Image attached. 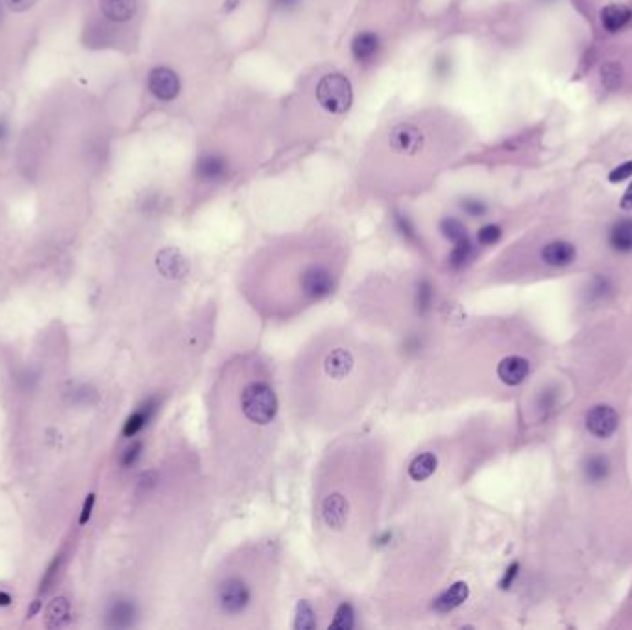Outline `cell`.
<instances>
[{
  "label": "cell",
  "mask_w": 632,
  "mask_h": 630,
  "mask_svg": "<svg viewBox=\"0 0 632 630\" xmlns=\"http://www.w3.org/2000/svg\"><path fill=\"white\" fill-rule=\"evenodd\" d=\"M457 121L446 109L401 113L368 140L359 159V183L386 194L420 191L437 179L457 154Z\"/></svg>",
  "instance_id": "1"
},
{
  "label": "cell",
  "mask_w": 632,
  "mask_h": 630,
  "mask_svg": "<svg viewBox=\"0 0 632 630\" xmlns=\"http://www.w3.org/2000/svg\"><path fill=\"white\" fill-rule=\"evenodd\" d=\"M276 140V113L257 99L224 104L202 131L192 161V179L202 189L228 185L259 165Z\"/></svg>",
  "instance_id": "2"
},
{
  "label": "cell",
  "mask_w": 632,
  "mask_h": 630,
  "mask_svg": "<svg viewBox=\"0 0 632 630\" xmlns=\"http://www.w3.org/2000/svg\"><path fill=\"white\" fill-rule=\"evenodd\" d=\"M354 106V84L346 70L322 63L303 76L276 111V140L298 148L329 137Z\"/></svg>",
  "instance_id": "3"
},
{
  "label": "cell",
  "mask_w": 632,
  "mask_h": 630,
  "mask_svg": "<svg viewBox=\"0 0 632 630\" xmlns=\"http://www.w3.org/2000/svg\"><path fill=\"white\" fill-rule=\"evenodd\" d=\"M183 56L170 63H159L148 72V91L167 106H189L191 115L209 99L222 78L228 50L224 48L217 26L191 17L183 32Z\"/></svg>",
  "instance_id": "4"
},
{
  "label": "cell",
  "mask_w": 632,
  "mask_h": 630,
  "mask_svg": "<svg viewBox=\"0 0 632 630\" xmlns=\"http://www.w3.org/2000/svg\"><path fill=\"white\" fill-rule=\"evenodd\" d=\"M418 0H359L346 32V56L357 72L388 61L413 26Z\"/></svg>",
  "instance_id": "5"
},
{
  "label": "cell",
  "mask_w": 632,
  "mask_h": 630,
  "mask_svg": "<svg viewBox=\"0 0 632 630\" xmlns=\"http://www.w3.org/2000/svg\"><path fill=\"white\" fill-rule=\"evenodd\" d=\"M241 409L251 424L266 425L278 414V397L265 383H250L242 388Z\"/></svg>",
  "instance_id": "6"
},
{
  "label": "cell",
  "mask_w": 632,
  "mask_h": 630,
  "mask_svg": "<svg viewBox=\"0 0 632 630\" xmlns=\"http://www.w3.org/2000/svg\"><path fill=\"white\" fill-rule=\"evenodd\" d=\"M335 289V274L324 262H312L300 274V290L309 299H322Z\"/></svg>",
  "instance_id": "7"
},
{
  "label": "cell",
  "mask_w": 632,
  "mask_h": 630,
  "mask_svg": "<svg viewBox=\"0 0 632 630\" xmlns=\"http://www.w3.org/2000/svg\"><path fill=\"white\" fill-rule=\"evenodd\" d=\"M195 2V19L205 21V23L217 26L219 21L228 19L233 17L239 10H242V6L246 0H191Z\"/></svg>",
  "instance_id": "8"
},
{
  "label": "cell",
  "mask_w": 632,
  "mask_h": 630,
  "mask_svg": "<svg viewBox=\"0 0 632 630\" xmlns=\"http://www.w3.org/2000/svg\"><path fill=\"white\" fill-rule=\"evenodd\" d=\"M219 602L226 614H241L250 602V590L241 579L231 577V579L224 580L219 588Z\"/></svg>",
  "instance_id": "9"
},
{
  "label": "cell",
  "mask_w": 632,
  "mask_h": 630,
  "mask_svg": "<svg viewBox=\"0 0 632 630\" xmlns=\"http://www.w3.org/2000/svg\"><path fill=\"white\" fill-rule=\"evenodd\" d=\"M586 427L597 438H609L618 427V414L612 407L597 405L586 416Z\"/></svg>",
  "instance_id": "10"
},
{
  "label": "cell",
  "mask_w": 632,
  "mask_h": 630,
  "mask_svg": "<svg viewBox=\"0 0 632 630\" xmlns=\"http://www.w3.org/2000/svg\"><path fill=\"white\" fill-rule=\"evenodd\" d=\"M348 514L349 504L344 495L331 494L324 499V504H322V518H324V521H326V525L329 529L339 531V529L344 527L346 521H348Z\"/></svg>",
  "instance_id": "11"
},
{
  "label": "cell",
  "mask_w": 632,
  "mask_h": 630,
  "mask_svg": "<svg viewBox=\"0 0 632 630\" xmlns=\"http://www.w3.org/2000/svg\"><path fill=\"white\" fill-rule=\"evenodd\" d=\"M529 360L523 359V357H518V355H512L503 359L498 366V375L505 385H520L523 383V379L529 375Z\"/></svg>",
  "instance_id": "12"
},
{
  "label": "cell",
  "mask_w": 632,
  "mask_h": 630,
  "mask_svg": "<svg viewBox=\"0 0 632 630\" xmlns=\"http://www.w3.org/2000/svg\"><path fill=\"white\" fill-rule=\"evenodd\" d=\"M139 0H100V11L111 23H128L135 17Z\"/></svg>",
  "instance_id": "13"
},
{
  "label": "cell",
  "mask_w": 632,
  "mask_h": 630,
  "mask_svg": "<svg viewBox=\"0 0 632 630\" xmlns=\"http://www.w3.org/2000/svg\"><path fill=\"white\" fill-rule=\"evenodd\" d=\"M156 265H158L159 272L167 277H182L187 274V261L185 257L180 253V250L176 248H165L158 253V259H156Z\"/></svg>",
  "instance_id": "14"
},
{
  "label": "cell",
  "mask_w": 632,
  "mask_h": 630,
  "mask_svg": "<svg viewBox=\"0 0 632 630\" xmlns=\"http://www.w3.org/2000/svg\"><path fill=\"white\" fill-rule=\"evenodd\" d=\"M354 355L344 348H337L326 357L324 370L331 379H344L354 370Z\"/></svg>",
  "instance_id": "15"
},
{
  "label": "cell",
  "mask_w": 632,
  "mask_h": 630,
  "mask_svg": "<svg viewBox=\"0 0 632 630\" xmlns=\"http://www.w3.org/2000/svg\"><path fill=\"white\" fill-rule=\"evenodd\" d=\"M575 246L566 241H555L542 250L544 261L551 266H566L575 259Z\"/></svg>",
  "instance_id": "16"
},
{
  "label": "cell",
  "mask_w": 632,
  "mask_h": 630,
  "mask_svg": "<svg viewBox=\"0 0 632 630\" xmlns=\"http://www.w3.org/2000/svg\"><path fill=\"white\" fill-rule=\"evenodd\" d=\"M631 8L623 4H610L601 10V24L606 32H618L631 21Z\"/></svg>",
  "instance_id": "17"
},
{
  "label": "cell",
  "mask_w": 632,
  "mask_h": 630,
  "mask_svg": "<svg viewBox=\"0 0 632 630\" xmlns=\"http://www.w3.org/2000/svg\"><path fill=\"white\" fill-rule=\"evenodd\" d=\"M469 588L466 582H455L453 586L442 593L440 597H437L435 601V610L437 612H451L455 610L457 607H460L462 602L468 599Z\"/></svg>",
  "instance_id": "18"
},
{
  "label": "cell",
  "mask_w": 632,
  "mask_h": 630,
  "mask_svg": "<svg viewBox=\"0 0 632 630\" xmlns=\"http://www.w3.org/2000/svg\"><path fill=\"white\" fill-rule=\"evenodd\" d=\"M438 458L435 453H422L414 458L409 466V475L413 481L422 482L437 472Z\"/></svg>",
  "instance_id": "19"
},
{
  "label": "cell",
  "mask_w": 632,
  "mask_h": 630,
  "mask_svg": "<svg viewBox=\"0 0 632 630\" xmlns=\"http://www.w3.org/2000/svg\"><path fill=\"white\" fill-rule=\"evenodd\" d=\"M610 246L616 252H632V220H619L610 229Z\"/></svg>",
  "instance_id": "20"
},
{
  "label": "cell",
  "mask_w": 632,
  "mask_h": 630,
  "mask_svg": "<svg viewBox=\"0 0 632 630\" xmlns=\"http://www.w3.org/2000/svg\"><path fill=\"white\" fill-rule=\"evenodd\" d=\"M70 616V604L65 597H58L48 604L47 608V626L48 629H58L65 625Z\"/></svg>",
  "instance_id": "21"
},
{
  "label": "cell",
  "mask_w": 632,
  "mask_h": 630,
  "mask_svg": "<svg viewBox=\"0 0 632 630\" xmlns=\"http://www.w3.org/2000/svg\"><path fill=\"white\" fill-rule=\"evenodd\" d=\"M152 412H153V402H148L146 405L141 407L139 411L134 412V414L126 420L124 429H122V434H124L126 438H131V436H135V434L139 433L144 425L148 424Z\"/></svg>",
  "instance_id": "22"
},
{
  "label": "cell",
  "mask_w": 632,
  "mask_h": 630,
  "mask_svg": "<svg viewBox=\"0 0 632 630\" xmlns=\"http://www.w3.org/2000/svg\"><path fill=\"white\" fill-rule=\"evenodd\" d=\"M472 257H474V244H472V241L466 237L462 238V241H459V243H455V248L451 250L450 253L451 268L459 270V268H462L464 265H468V261Z\"/></svg>",
  "instance_id": "23"
},
{
  "label": "cell",
  "mask_w": 632,
  "mask_h": 630,
  "mask_svg": "<svg viewBox=\"0 0 632 630\" xmlns=\"http://www.w3.org/2000/svg\"><path fill=\"white\" fill-rule=\"evenodd\" d=\"M601 82L609 91H616L623 82V67L618 61H606L601 67Z\"/></svg>",
  "instance_id": "24"
},
{
  "label": "cell",
  "mask_w": 632,
  "mask_h": 630,
  "mask_svg": "<svg viewBox=\"0 0 632 630\" xmlns=\"http://www.w3.org/2000/svg\"><path fill=\"white\" fill-rule=\"evenodd\" d=\"M134 616H135V608H134V604L128 601L115 602V604L111 607V612H109V619H111V623L115 626L131 625Z\"/></svg>",
  "instance_id": "25"
},
{
  "label": "cell",
  "mask_w": 632,
  "mask_h": 630,
  "mask_svg": "<svg viewBox=\"0 0 632 630\" xmlns=\"http://www.w3.org/2000/svg\"><path fill=\"white\" fill-rule=\"evenodd\" d=\"M438 228H440V233L444 235V237H446L447 241H451V243H453V244L459 243V241H462V238L468 237V233H466L464 224H462L460 220L453 219V216H446V219H442L440 220V226H438Z\"/></svg>",
  "instance_id": "26"
},
{
  "label": "cell",
  "mask_w": 632,
  "mask_h": 630,
  "mask_svg": "<svg viewBox=\"0 0 632 630\" xmlns=\"http://www.w3.org/2000/svg\"><path fill=\"white\" fill-rule=\"evenodd\" d=\"M316 626V617L311 604L307 601H300L296 607V619H294V629L296 630H312Z\"/></svg>",
  "instance_id": "27"
},
{
  "label": "cell",
  "mask_w": 632,
  "mask_h": 630,
  "mask_svg": "<svg viewBox=\"0 0 632 630\" xmlns=\"http://www.w3.org/2000/svg\"><path fill=\"white\" fill-rule=\"evenodd\" d=\"M355 625V612L349 602H342L335 612V619L331 623L333 630H352Z\"/></svg>",
  "instance_id": "28"
},
{
  "label": "cell",
  "mask_w": 632,
  "mask_h": 630,
  "mask_svg": "<svg viewBox=\"0 0 632 630\" xmlns=\"http://www.w3.org/2000/svg\"><path fill=\"white\" fill-rule=\"evenodd\" d=\"M584 473L592 482L603 481V479H606V475H609V463H606L603 457H592L590 460L586 463Z\"/></svg>",
  "instance_id": "29"
},
{
  "label": "cell",
  "mask_w": 632,
  "mask_h": 630,
  "mask_svg": "<svg viewBox=\"0 0 632 630\" xmlns=\"http://www.w3.org/2000/svg\"><path fill=\"white\" fill-rule=\"evenodd\" d=\"M501 238V228L496 224H489L479 229L477 233V241H479L483 246H490V244H496Z\"/></svg>",
  "instance_id": "30"
},
{
  "label": "cell",
  "mask_w": 632,
  "mask_h": 630,
  "mask_svg": "<svg viewBox=\"0 0 632 630\" xmlns=\"http://www.w3.org/2000/svg\"><path fill=\"white\" fill-rule=\"evenodd\" d=\"M431 299H432V289H431V283L429 281H423L420 283V289H418V309L420 313H427L429 307H431Z\"/></svg>",
  "instance_id": "31"
},
{
  "label": "cell",
  "mask_w": 632,
  "mask_h": 630,
  "mask_svg": "<svg viewBox=\"0 0 632 630\" xmlns=\"http://www.w3.org/2000/svg\"><path fill=\"white\" fill-rule=\"evenodd\" d=\"M631 176H632V161H627V163L619 165V167H616L614 170H610L609 179L610 183H619Z\"/></svg>",
  "instance_id": "32"
},
{
  "label": "cell",
  "mask_w": 632,
  "mask_h": 630,
  "mask_svg": "<svg viewBox=\"0 0 632 630\" xmlns=\"http://www.w3.org/2000/svg\"><path fill=\"white\" fill-rule=\"evenodd\" d=\"M141 449H143V446H141V442H135V443H131L130 448L126 449L124 453H122V458H121V464L124 468H130L131 464H135V460H137V458H139V455H141Z\"/></svg>",
  "instance_id": "33"
},
{
  "label": "cell",
  "mask_w": 632,
  "mask_h": 630,
  "mask_svg": "<svg viewBox=\"0 0 632 630\" xmlns=\"http://www.w3.org/2000/svg\"><path fill=\"white\" fill-rule=\"evenodd\" d=\"M60 564H61V556L54 558V562L50 564V568L47 570V575H45V579L41 582V592L45 593L48 588H50V584L54 582V577L58 575V570H60Z\"/></svg>",
  "instance_id": "34"
},
{
  "label": "cell",
  "mask_w": 632,
  "mask_h": 630,
  "mask_svg": "<svg viewBox=\"0 0 632 630\" xmlns=\"http://www.w3.org/2000/svg\"><path fill=\"white\" fill-rule=\"evenodd\" d=\"M462 209L472 216H481L486 213V206L479 200H464L462 201Z\"/></svg>",
  "instance_id": "35"
},
{
  "label": "cell",
  "mask_w": 632,
  "mask_h": 630,
  "mask_svg": "<svg viewBox=\"0 0 632 630\" xmlns=\"http://www.w3.org/2000/svg\"><path fill=\"white\" fill-rule=\"evenodd\" d=\"M36 2H38V0H6L8 8H10L11 11H15V13H23V11L30 10Z\"/></svg>",
  "instance_id": "36"
},
{
  "label": "cell",
  "mask_w": 632,
  "mask_h": 630,
  "mask_svg": "<svg viewBox=\"0 0 632 630\" xmlns=\"http://www.w3.org/2000/svg\"><path fill=\"white\" fill-rule=\"evenodd\" d=\"M93 507H94V494H89L87 499L84 503V509H82V514H80V525H85L91 518V514H93Z\"/></svg>",
  "instance_id": "37"
},
{
  "label": "cell",
  "mask_w": 632,
  "mask_h": 630,
  "mask_svg": "<svg viewBox=\"0 0 632 630\" xmlns=\"http://www.w3.org/2000/svg\"><path fill=\"white\" fill-rule=\"evenodd\" d=\"M156 479H158V475H156L153 472L143 473L139 479V488L141 490H150V488H153V486H156Z\"/></svg>",
  "instance_id": "38"
},
{
  "label": "cell",
  "mask_w": 632,
  "mask_h": 630,
  "mask_svg": "<svg viewBox=\"0 0 632 630\" xmlns=\"http://www.w3.org/2000/svg\"><path fill=\"white\" fill-rule=\"evenodd\" d=\"M516 575H518V564H512L511 568H508V570H507V575H505V579L501 580L503 588H508Z\"/></svg>",
  "instance_id": "39"
},
{
  "label": "cell",
  "mask_w": 632,
  "mask_h": 630,
  "mask_svg": "<svg viewBox=\"0 0 632 630\" xmlns=\"http://www.w3.org/2000/svg\"><path fill=\"white\" fill-rule=\"evenodd\" d=\"M621 209H625V211L632 209V183L627 187V191H625V194H623V198H621Z\"/></svg>",
  "instance_id": "40"
},
{
  "label": "cell",
  "mask_w": 632,
  "mask_h": 630,
  "mask_svg": "<svg viewBox=\"0 0 632 630\" xmlns=\"http://www.w3.org/2000/svg\"><path fill=\"white\" fill-rule=\"evenodd\" d=\"M10 602H11L10 593L0 592V607H8V604H10Z\"/></svg>",
  "instance_id": "41"
},
{
  "label": "cell",
  "mask_w": 632,
  "mask_h": 630,
  "mask_svg": "<svg viewBox=\"0 0 632 630\" xmlns=\"http://www.w3.org/2000/svg\"><path fill=\"white\" fill-rule=\"evenodd\" d=\"M39 608H41V602L39 601H36L32 604V608H30V612H28V617H32V616H36V614H38L39 612Z\"/></svg>",
  "instance_id": "42"
},
{
  "label": "cell",
  "mask_w": 632,
  "mask_h": 630,
  "mask_svg": "<svg viewBox=\"0 0 632 630\" xmlns=\"http://www.w3.org/2000/svg\"><path fill=\"white\" fill-rule=\"evenodd\" d=\"M2 133H4V126H2V122H0V137H2Z\"/></svg>",
  "instance_id": "43"
}]
</instances>
